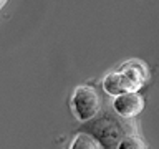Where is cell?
I'll return each instance as SVG.
<instances>
[{
	"label": "cell",
	"mask_w": 159,
	"mask_h": 149,
	"mask_svg": "<svg viewBox=\"0 0 159 149\" xmlns=\"http://www.w3.org/2000/svg\"><path fill=\"white\" fill-rule=\"evenodd\" d=\"M8 0H2V2H0V5H2V7H5V3H7Z\"/></svg>",
	"instance_id": "ba28073f"
},
{
	"label": "cell",
	"mask_w": 159,
	"mask_h": 149,
	"mask_svg": "<svg viewBox=\"0 0 159 149\" xmlns=\"http://www.w3.org/2000/svg\"><path fill=\"white\" fill-rule=\"evenodd\" d=\"M70 149H101V146L91 134L76 131L71 144H70Z\"/></svg>",
	"instance_id": "8992f818"
},
{
	"label": "cell",
	"mask_w": 159,
	"mask_h": 149,
	"mask_svg": "<svg viewBox=\"0 0 159 149\" xmlns=\"http://www.w3.org/2000/svg\"><path fill=\"white\" fill-rule=\"evenodd\" d=\"M118 149H148L146 141L139 136V134H133V136H126L119 142Z\"/></svg>",
	"instance_id": "52a82bcc"
},
{
	"label": "cell",
	"mask_w": 159,
	"mask_h": 149,
	"mask_svg": "<svg viewBox=\"0 0 159 149\" xmlns=\"http://www.w3.org/2000/svg\"><path fill=\"white\" fill-rule=\"evenodd\" d=\"M118 70L126 74L138 89H141L149 79V68L144 61H141V60H128V61H124Z\"/></svg>",
	"instance_id": "5b68a950"
},
{
	"label": "cell",
	"mask_w": 159,
	"mask_h": 149,
	"mask_svg": "<svg viewBox=\"0 0 159 149\" xmlns=\"http://www.w3.org/2000/svg\"><path fill=\"white\" fill-rule=\"evenodd\" d=\"M78 131L88 133L99 142L101 149H118L126 136L139 134V126L134 119H124L114 109H101L94 119L83 123Z\"/></svg>",
	"instance_id": "6da1fadb"
},
{
	"label": "cell",
	"mask_w": 159,
	"mask_h": 149,
	"mask_svg": "<svg viewBox=\"0 0 159 149\" xmlns=\"http://www.w3.org/2000/svg\"><path fill=\"white\" fill-rule=\"evenodd\" d=\"M70 108L78 123H88L101 113V98L91 84H80L73 89Z\"/></svg>",
	"instance_id": "7a4b0ae2"
},
{
	"label": "cell",
	"mask_w": 159,
	"mask_h": 149,
	"mask_svg": "<svg viewBox=\"0 0 159 149\" xmlns=\"http://www.w3.org/2000/svg\"><path fill=\"white\" fill-rule=\"evenodd\" d=\"M144 106H146V99L139 91H129L116 96L111 104L114 113L124 119H134L144 109Z\"/></svg>",
	"instance_id": "3957f363"
},
{
	"label": "cell",
	"mask_w": 159,
	"mask_h": 149,
	"mask_svg": "<svg viewBox=\"0 0 159 149\" xmlns=\"http://www.w3.org/2000/svg\"><path fill=\"white\" fill-rule=\"evenodd\" d=\"M101 86L104 89V93L109 94V96H113V98L121 96V94L129 93V91H139V89L133 84L131 79H129L123 71H119V70L108 73L106 76L103 78Z\"/></svg>",
	"instance_id": "277c9868"
}]
</instances>
